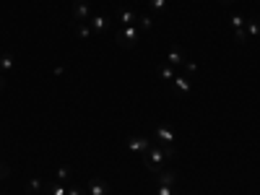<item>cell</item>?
<instances>
[{
	"label": "cell",
	"mask_w": 260,
	"mask_h": 195,
	"mask_svg": "<svg viewBox=\"0 0 260 195\" xmlns=\"http://www.w3.org/2000/svg\"><path fill=\"white\" fill-rule=\"evenodd\" d=\"M172 156H175V146H156L154 143L141 159H143L146 169H151L154 175H159V172H164V164L172 161Z\"/></svg>",
	"instance_id": "cell-1"
},
{
	"label": "cell",
	"mask_w": 260,
	"mask_h": 195,
	"mask_svg": "<svg viewBox=\"0 0 260 195\" xmlns=\"http://www.w3.org/2000/svg\"><path fill=\"white\" fill-rule=\"evenodd\" d=\"M115 39H117V45L122 50H130V47H136L138 42H141V29L138 26H122Z\"/></svg>",
	"instance_id": "cell-2"
},
{
	"label": "cell",
	"mask_w": 260,
	"mask_h": 195,
	"mask_svg": "<svg viewBox=\"0 0 260 195\" xmlns=\"http://www.w3.org/2000/svg\"><path fill=\"white\" fill-rule=\"evenodd\" d=\"M71 16H73L76 24H89L91 16H94V13H91V3H89V0H76Z\"/></svg>",
	"instance_id": "cell-3"
},
{
	"label": "cell",
	"mask_w": 260,
	"mask_h": 195,
	"mask_svg": "<svg viewBox=\"0 0 260 195\" xmlns=\"http://www.w3.org/2000/svg\"><path fill=\"white\" fill-rule=\"evenodd\" d=\"M151 141H156V146H172V141H175V133H172L169 125H159Z\"/></svg>",
	"instance_id": "cell-4"
},
{
	"label": "cell",
	"mask_w": 260,
	"mask_h": 195,
	"mask_svg": "<svg viewBox=\"0 0 260 195\" xmlns=\"http://www.w3.org/2000/svg\"><path fill=\"white\" fill-rule=\"evenodd\" d=\"M151 146H154V141H151V138H143V136H136V138H130V141H127V148H130V151H136V154H141V156L146 154Z\"/></svg>",
	"instance_id": "cell-5"
},
{
	"label": "cell",
	"mask_w": 260,
	"mask_h": 195,
	"mask_svg": "<svg viewBox=\"0 0 260 195\" xmlns=\"http://www.w3.org/2000/svg\"><path fill=\"white\" fill-rule=\"evenodd\" d=\"M107 24H110V18H107V16H91V21H89V26H91L94 34L107 31Z\"/></svg>",
	"instance_id": "cell-6"
},
{
	"label": "cell",
	"mask_w": 260,
	"mask_h": 195,
	"mask_svg": "<svg viewBox=\"0 0 260 195\" xmlns=\"http://www.w3.org/2000/svg\"><path fill=\"white\" fill-rule=\"evenodd\" d=\"M172 86H175L177 94H187V91L192 89V81H190L187 76H177L175 81H172Z\"/></svg>",
	"instance_id": "cell-7"
},
{
	"label": "cell",
	"mask_w": 260,
	"mask_h": 195,
	"mask_svg": "<svg viewBox=\"0 0 260 195\" xmlns=\"http://www.w3.org/2000/svg\"><path fill=\"white\" fill-rule=\"evenodd\" d=\"M45 195H68V185H62V182L52 180V182L45 185Z\"/></svg>",
	"instance_id": "cell-8"
},
{
	"label": "cell",
	"mask_w": 260,
	"mask_h": 195,
	"mask_svg": "<svg viewBox=\"0 0 260 195\" xmlns=\"http://www.w3.org/2000/svg\"><path fill=\"white\" fill-rule=\"evenodd\" d=\"M146 3H148V8H151V16H164L167 8H169L167 0H146Z\"/></svg>",
	"instance_id": "cell-9"
},
{
	"label": "cell",
	"mask_w": 260,
	"mask_h": 195,
	"mask_svg": "<svg viewBox=\"0 0 260 195\" xmlns=\"http://www.w3.org/2000/svg\"><path fill=\"white\" fill-rule=\"evenodd\" d=\"M117 18H120V29H122V26H133L138 16H136V11H130V8H122Z\"/></svg>",
	"instance_id": "cell-10"
},
{
	"label": "cell",
	"mask_w": 260,
	"mask_h": 195,
	"mask_svg": "<svg viewBox=\"0 0 260 195\" xmlns=\"http://www.w3.org/2000/svg\"><path fill=\"white\" fill-rule=\"evenodd\" d=\"M13 62H16V57L11 55V52H6V55H0V73H11L13 71Z\"/></svg>",
	"instance_id": "cell-11"
},
{
	"label": "cell",
	"mask_w": 260,
	"mask_h": 195,
	"mask_svg": "<svg viewBox=\"0 0 260 195\" xmlns=\"http://www.w3.org/2000/svg\"><path fill=\"white\" fill-rule=\"evenodd\" d=\"M86 192H89V195H107V182L104 180H91Z\"/></svg>",
	"instance_id": "cell-12"
},
{
	"label": "cell",
	"mask_w": 260,
	"mask_h": 195,
	"mask_svg": "<svg viewBox=\"0 0 260 195\" xmlns=\"http://www.w3.org/2000/svg\"><path fill=\"white\" fill-rule=\"evenodd\" d=\"M167 62L175 68V65H185L187 60H185V55L180 52V50H169V55H167Z\"/></svg>",
	"instance_id": "cell-13"
},
{
	"label": "cell",
	"mask_w": 260,
	"mask_h": 195,
	"mask_svg": "<svg viewBox=\"0 0 260 195\" xmlns=\"http://www.w3.org/2000/svg\"><path fill=\"white\" fill-rule=\"evenodd\" d=\"M175 182H177V175H175V172H169V169L159 172V185H172V187H175Z\"/></svg>",
	"instance_id": "cell-14"
},
{
	"label": "cell",
	"mask_w": 260,
	"mask_h": 195,
	"mask_svg": "<svg viewBox=\"0 0 260 195\" xmlns=\"http://www.w3.org/2000/svg\"><path fill=\"white\" fill-rule=\"evenodd\" d=\"M159 78H161V81H175L177 73H175V68L167 62V65H161V68H159Z\"/></svg>",
	"instance_id": "cell-15"
},
{
	"label": "cell",
	"mask_w": 260,
	"mask_h": 195,
	"mask_svg": "<svg viewBox=\"0 0 260 195\" xmlns=\"http://www.w3.org/2000/svg\"><path fill=\"white\" fill-rule=\"evenodd\" d=\"M247 29H245V37H257L260 34V21H255V18H247V24H245Z\"/></svg>",
	"instance_id": "cell-16"
},
{
	"label": "cell",
	"mask_w": 260,
	"mask_h": 195,
	"mask_svg": "<svg viewBox=\"0 0 260 195\" xmlns=\"http://www.w3.org/2000/svg\"><path fill=\"white\" fill-rule=\"evenodd\" d=\"M76 34H78V39H89V37H94V31H91L89 24H76Z\"/></svg>",
	"instance_id": "cell-17"
},
{
	"label": "cell",
	"mask_w": 260,
	"mask_h": 195,
	"mask_svg": "<svg viewBox=\"0 0 260 195\" xmlns=\"http://www.w3.org/2000/svg\"><path fill=\"white\" fill-rule=\"evenodd\" d=\"M71 175H73V172H71L68 167H60V169H57V182H62V185H68Z\"/></svg>",
	"instance_id": "cell-18"
},
{
	"label": "cell",
	"mask_w": 260,
	"mask_h": 195,
	"mask_svg": "<svg viewBox=\"0 0 260 195\" xmlns=\"http://www.w3.org/2000/svg\"><path fill=\"white\" fill-rule=\"evenodd\" d=\"M151 26H154V18H151V16H141V26H138V29H141V34H146Z\"/></svg>",
	"instance_id": "cell-19"
},
{
	"label": "cell",
	"mask_w": 260,
	"mask_h": 195,
	"mask_svg": "<svg viewBox=\"0 0 260 195\" xmlns=\"http://www.w3.org/2000/svg\"><path fill=\"white\" fill-rule=\"evenodd\" d=\"M154 195H177V192H175V187H172V185H156Z\"/></svg>",
	"instance_id": "cell-20"
},
{
	"label": "cell",
	"mask_w": 260,
	"mask_h": 195,
	"mask_svg": "<svg viewBox=\"0 0 260 195\" xmlns=\"http://www.w3.org/2000/svg\"><path fill=\"white\" fill-rule=\"evenodd\" d=\"M229 24H232V26H234L237 31H240V29H242V26L247 24V18H242V16H232V21H229Z\"/></svg>",
	"instance_id": "cell-21"
},
{
	"label": "cell",
	"mask_w": 260,
	"mask_h": 195,
	"mask_svg": "<svg viewBox=\"0 0 260 195\" xmlns=\"http://www.w3.org/2000/svg\"><path fill=\"white\" fill-rule=\"evenodd\" d=\"M42 187H45V182H42V180H37V177L29 182V192H39Z\"/></svg>",
	"instance_id": "cell-22"
},
{
	"label": "cell",
	"mask_w": 260,
	"mask_h": 195,
	"mask_svg": "<svg viewBox=\"0 0 260 195\" xmlns=\"http://www.w3.org/2000/svg\"><path fill=\"white\" fill-rule=\"evenodd\" d=\"M6 177H11V167L6 161H0V180H6Z\"/></svg>",
	"instance_id": "cell-23"
},
{
	"label": "cell",
	"mask_w": 260,
	"mask_h": 195,
	"mask_svg": "<svg viewBox=\"0 0 260 195\" xmlns=\"http://www.w3.org/2000/svg\"><path fill=\"white\" fill-rule=\"evenodd\" d=\"M182 68H185L187 73H198V65H195V62H185Z\"/></svg>",
	"instance_id": "cell-24"
},
{
	"label": "cell",
	"mask_w": 260,
	"mask_h": 195,
	"mask_svg": "<svg viewBox=\"0 0 260 195\" xmlns=\"http://www.w3.org/2000/svg\"><path fill=\"white\" fill-rule=\"evenodd\" d=\"M68 195H89V192H83V190H78V187H68Z\"/></svg>",
	"instance_id": "cell-25"
},
{
	"label": "cell",
	"mask_w": 260,
	"mask_h": 195,
	"mask_svg": "<svg viewBox=\"0 0 260 195\" xmlns=\"http://www.w3.org/2000/svg\"><path fill=\"white\" fill-rule=\"evenodd\" d=\"M3 86H6V76H3V73H0V89H3Z\"/></svg>",
	"instance_id": "cell-26"
},
{
	"label": "cell",
	"mask_w": 260,
	"mask_h": 195,
	"mask_svg": "<svg viewBox=\"0 0 260 195\" xmlns=\"http://www.w3.org/2000/svg\"><path fill=\"white\" fill-rule=\"evenodd\" d=\"M221 3H232V0H221Z\"/></svg>",
	"instance_id": "cell-27"
}]
</instances>
